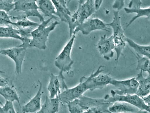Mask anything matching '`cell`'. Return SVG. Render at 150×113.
Here are the masks:
<instances>
[{"label": "cell", "mask_w": 150, "mask_h": 113, "mask_svg": "<svg viewBox=\"0 0 150 113\" xmlns=\"http://www.w3.org/2000/svg\"><path fill=\"white\" fill-rule=\"evenodd\" d=\"M52 19V18H50L45 20L32 31L29 47H35L43 50L46 48V43L49 34L59 24L58 21H55L47 26Z\"/></svg>", "instance_id": "obj_1"}, {"label": "cell", "mask_w": 150, "mask_h": 113, "mask_svg": "<svg viewBox=\"0 0 150 113\" xmlns=\"http://www.w3.org/2000/svg\"><path fill=\"white\" fill-rule=\"evenodd\" d=\"M94 0H79L76 10L72 14L68 24L69 36L71 37L75 29L88 19L96 11L94 6Z\"/></svg>", "instance_id": "obj_2"}, {"label": "cell", "mask_w": 150, "mask_h": 113, "mask_svg": "<svg viewBox=\"0 0 150 113\" xmlns=\"http://www.w3.org/2000/svg\"><path fill=\"white\" fill-rule=\"evenodd\" d=\"M119 11H113V17L111 22L106 23V25L112 28V35L114 45V50L116 53L115 61L117 65L120 56L122 55V52L126 46L127 37L121 25Z\"/></svg>", "instance_id": "obj_3"}, {"label": "cell", "mask_w": 150, "mask_h": 113, "mask_svg": "<svg viewBox=\"0 0 150 113\" xmlns=\"http://www.w3.org/2000/svg\"><path fill=\"white\" fill-rule=\"evenodd\" d=\"M104 66H100L96 71H93L88 77L83 76V79L88 90L93 91L97 89H102L110 84L113 79L110 73L103 74Z\"/></svg>", "instance_id": "obj_4"}, {"label": "cell", "mask_w": 150, "mask_h": 113, "mask_svg": "<svg viewBox=\"0 0 150 113\" xmlns=\"http://www.w3.org/2000/svg\"><path fill=\"white\" fill-rule=\"evenodd\" d=\"M76 36V34L72 35L62 51L55 58L54 63L55 66L63 72L69 71L74 63L71 54Z\"/></svg>", "instance_id": "obj_5"}, {"label": "cell", "mask_w": 150, "mask_h": 113, "mask_svg": "<svg viewBox=\"0 0 150 113\" xmlns=\"http://www.w3.org/2000/svg\"><path fill=\"white\" fill-rule=\"evenodd\" d=\"M38 9L36 1L14 0L13 11L22 12L28 18L30 16L37 17L42 22L45 20L43 16L39 12Z\"/></svg>", "instance_id": "obj_6"}, {"label": "cell", "mask_w": 150, "mask_h": 113, "mask_svg": "<svg viewBox=\"0 0 150 113\" xmlns=\"http://www.w3.org/2000/svg\"><path fill=\"white\" fill-rule=\"evenodd\" d=\"M27 49L18 45L11 48L1 49V54L7 56L14 62L15 64V73L18 76L21 72Z\"/></svg>", "instance_id": "obj_7"}, {"label": "cell", "mask_w": 150, "mask_h": 113, "mask_svg": "<svg viewBox=\"0 0 150 113\" xmlns=\"http://www.w3.org/2000/svg\"><path fill=\"white\" fill-rule=\"evenodd\" d=\"M110 84L116 88L113 90L114 92L121 95L136 94L138 85L135 77L122 80L113 78Z\"/></svg>", "instance_id": "obj_8"}, {"label": "cell", "mask_w": 150, "mask_h": 113, "mask_svg": "<svg viewBox=\"0 0 150 113\" xmlns=\"http://www.w3.org/2000/svg\"><path fill=\"white\" fill-rule=\"evenodd\" d=\"M88 90L86 84L81 78L79 83L76 86L68 88L61 92L57 96L59 102L67 104L69 102L78 98Z\"/></svg>", "instance_id": "obj_9"}, {"label": "cell", "mask_w": 150, "mask_h": 113, "mask_svg": "<svg viewBox=\"0 0 150 113\" xmlns=\"http://www.w3.org/2000/svg\"><path fill=\"white\" fill-rule=\"evenodd\" d=\"M110 29L101 19L98 18H88L77 27L73 34H76L79 31L84 35H88L94 31L101 30L110 32Z\"/></svg>", "instance_id": "obj_10"}, {"label": "cell", "mask_w": 150, "mask_h": 113, "mask_svg": "<svg viewBox=\"0 0 150 113\" xmlns=\"http://www.w3.org/2000/svg\"><path fill=\"white\" fill-rule=\"evenodd\" d=\"M110 97L112 103L116 101H122L129 104L138 109L150 113V106L146 105L142 98L136 94L121 95L116 94L113 90L110 91Z\"/></svg>", "instance_id": "obj_11"}, {"label": "cell", "mask_w": 150, "mask_h": 113, "mask_svg": "<svg viewBox=\"0 0 150 113\" xmlns=\"http://www.w3.org/2000/svg\"><path fill=\"white\" fill-rule=\"evenodd\" d=\"M63 72L60 71L57 75L52 73L50 75L47 86L50 98H54L57 97L61 92L68 88L65 82Z\"/></svg>", "instance_id": "obj_12"}, {"label": "cell", "mask_w": 150, "mask_h": 113, "mask_svg": "<svg viewBox=\"0 0 150 113\" xmlns=\"http://www.w3.org/2000/svg\"><path fill=\"white\" fill-rule=\"evenodd\" d=\"M142 3L140 0H131L129 2L128 7L124 8L125 11L126 13L136 14L127 23L126 29L138 18L144 17L147 19H150V6L142 8Z\"/></svg>", "instance_id": "obj_13"}, {"label": "cell", "mask_w": 150, "mask_h": 113, "mask_svg": "<svg viewBox=\"0 0 150 113\" xmlns=\"http://www.w3.org/2000/svg\"><path fill=\"white\" fill-rule=\"evenodd\" d=\"M96 47L100 54L105 59L109 60L113 57L115 47L112 35L109 37L106 34L101 36Z\"/></svg>", "instance_id": "obj_14"}, {"label": "cell", "mask_w": 150, "mask_h": 113, "mask_svg": "<svg viewBox=\"0 0 150 113\" xmlns=\"http://www.w3.org/2000/svg\"><path fill=\"white\" fill-rule=\"evenodd\" d=\"M38 91L35 95L28 102L23 105L22 108L24 113H36L41 108L42 95V84L41 82Z\"/></svg>", "instance_id": "obj_15"}, {"label": "cell", "mask_w": 150, "mask_h": 113, "mask_svg": "<svg viewBox=\"0 0 150 113\" xmlns=\"http://www.w3.org/2000/svg\"><path fill=\"white\" fill-rule=\"evenodd\" d=\"M56 9L55 15L58 16L62 22L68 23L72 13L67 7V1L51 0Z\"/></svg>", "instance_id": "obj_16"}, {"label": "cell", "mask_w": 150, "mask_h": 113, "mask_svg": "<svg viewBox=\"0 0 150 113\" xmlns=\"http://www.w3.org/2000/svg\"><path fill=\"white\" fill-rule=\"evenodd\" d=\"M143 73L140 71L135 77L138 84L136 94L141 97L150 94V74L145 77Z\"/></svg>", "instance_id": "obj_17"}, {"label": "cell", "mask_w": 150, "mask_h": 113, "mask_svg": "<svg viewBox=\"0 0 150 113\" xmlns=\"http://www.w3.org/2000/svg\"><path fill=\"white\" fill-rule=\"evenodd\" d=\"M108 109L110 113H134L140 110L135 107L122 101L114 102L108 107Z\"/></svg>", "instance_id": "obj_18"}, {"label": "cell", "mask_w": 150, "mask_h": 113, "mask_svg": "<svg viewBox=\"0 0 150 113\" xmlns=\"http://www.w3.org/2000/svg\"><path fill=\"white\" fill-rule=\"evenodd\" d=\"M60 102L58 97L50 98L46 96L40 109L35 113H57Z\"/></svg>", "instance_id": "obj_19"}, {"label": "cell", "mask_w": 150, "mask_h": 113, "mask_svg": "<svg viewBox=\"0 0 150 113\" xmlns=\"http://www.w3.org/2000/svg\"><path fill=\"white\" fill-rule=\"evenodd\" d=\"M39 9L41 11L44 16L49 17L55 20L58 18L55 16L56 9L52 1L49 0H37Z\"/></svg>", "instance_id": "obj_20"}, {"label": "cell", "mask_w": 150, "mask_h": 113, "mask_svg": "<svg viewBox=\"0 0 150 113\" xmlns=\"http://www.w3.org/2000/svg\"><path fill=\"white\" fill-rule=\"evenodd\" d=\"M10 16L11 19L16 20V22H13V25L16 26L17 29L31 27L36 28L39 24L38 23L28 19V18L23 13L18 16Z\"/></svg>", "instance_id": "obj_21"}, {"label": "cell", "mask_w": 150, "mask_h": 113, "mask_svg": "<svg viewBox=\"0 0 150 113\" xmlns=\"http://www.w3.org/2000/svg\"><path fill=\"white\" fill-rule=\"evenodd\" d=\"M0 95L3 97L6 101L13 102L17 101L19 104L18 95L14 88L11 85L0 87Z\"/></svg>", "instance_id": "obj_22"}, {"label": "cell", "mask_w": 150, "mask_h": 113, "mask_svg": "<svg viewBox=\"0 0 150 113\" xmlns=\"http://www.w3.org/2000/svg\"><path fill=\"white\" fill-rule=\"evenodd\" d=\"M126 42L136 52V53L150 58L149 44L146 45H140L135 42L132 39L127 37Z\"/></svg>", "instance_id": "obj_23"}, {"label": "cell", "mask_w": 150, "mask_h": 113, "mask_svg": "<svg viewBox=\"0 0 150 113\" xmlns=\"http://www.w3.org/2000/svg\"><path fill=\"white\" fill-rule=\"evenodd\" d=\"M0 38H12L20 40L23 42V39L18 34V29L11 26H0Z\"/></svg>", "instance_id": "obj_24"}, {"label": "cell", "mask_w": 150, "mask_h": 113, "mask_svg": "<svg viewBox=\"0 0 150 113\" xmlns=\"http://www.w3.org/2000/svg\"><path fill=\"white\" fill-rule=\"evenodd\" d=\"M135 56L137 61L136 69L142 71L143 72H146L149 74L150 58L140 55L137 53Z\"/></svg>", "instance_id": "obj_25"}, {"label": "cell", "mask_w": 150, "mask_h": 113, "mask_svg": "<svg viewBox=\"0 0 150 113\" xmlns=\"http://www.w3.org/2000/svg\"><path fill=\"white\" fill-rule=\"evenodd\" d=\"M14 0H0V10L8 13L14 7Z\"/></svg>", "instance_id": "obj_26"}, {"label": "cell", "mask_w": 150, "mask_h": 113, "mask_svg": "<svg viewBox=\"0 0 150 113\" xmlns=\"http://www.w3.org/2000/svg\"><path fill=\"white\" fill-rule=\"evenodd\" d=\"M0 104V113H16L13 102L6 101L4 105Z\"/></svg>", "instance_id": "obj_27"}, {"label": "cell", "mask_w": 150, "mask_h": 113, "mask_svg": "<svg viewBox=\"0 0 150 113\" xmlns=\"http://www.w3.org/2000/svg\"><path fill=\"white\" fill-rule=\"evenodd\" d=\"M108 107L105 106H96L90 107L83 110L82 113H109Z\"/></svg>", "instance_id": "obj_28"}, {"label": "cell", "mask_w": 150, "mask_h": 113, "mask_svg": "<svg viewBox=\"0 0 150 113\" xmlns=\"http://www.w3.org/2000/svg\"><path fill=\"white\" fill-rule=\"evenodd\" d=\"M13 22L11 21L10 16L7 13L0 10V25H13Z\"/></svg>", "instance_id": "obj_29"}, {"label": "cell", "mask_w": 150, "mask_h": 113, "mask_svg": "<svg viewBox=\"0 0 150 113\" xmlns=\"http://www.w3.org/2000/svg\"><path fill=\"white\" fill-rule=\"evenodd\" d=\"M67 105L70 113H82L83 110L78 104L76 99Z\"/></svg>", "instance_id": "obj_30"}, {"label": "cell", "mask_w": 150, "mask_h": 113, "mask_svg": "<svg viewBox=\"0 0 150 113\" xmlns=\"http://www.w3.org/2000/svg\"><path fill=\"white\" fill-rule=\"evenodd\" d=\"M124 1L123 0H116L112 6V7L115 10L118 11L121 10L124 6Z\"/></svg>", "instance_id": "obj_31"}, {"label": "cell", "mask_w": 150, "mask_h": 113, "mask_svg": "<svg viewBox=\"0 0 150 113\" xmlns=\"http://www.w3.org/2000/svg\"><path fill=\"white\" fill-rule=\"evenodd\" d=\"M11 86L9 78L0 76V87Z\"/></svg>", "instance_id": "obj_32"}, {"label": "cell", "mask_w": 150, "mask_h": 113, "mask_svg": "<svg viewBox=\"0 0 150 113\" xmlns=\"http://www.w3.org/2000/svg\"><path fill=\"white\" fill-rule=\"evenodd\" d=\"M103 2L102 0H95L94 1V4L96 11L98 10L100 7Z\"/></svg>", "instance_id": "obj_33"}, {"label": "cell", "mask_w": 150, "mask_h": 113, "mask_svg": "<svg viewBox=\"0 0 150 113\" xmlns=\"http://www.w3.org/2000/svg\"><path fill=\"white\" fill-rule=\"evenodd\" d=\"M144 103L147 105L150 106V94L142 97Z\"/></svg>", "instance_id": "obj_34"}, {"label": "cell", "mask_w": 150, "mask_h": 113, "mask_svg": "<svg viewBox=\"0 0 150 113\" xmlns=\"http://www.w3.org/2000/svg\"><path fill=\"white\" fill-rule=\"evenodd\" d=\"M134 113H149L147 111H144V110H139L137 112Z\"/></svg>", "instance_id": "obj_35"}, {"label": "cell", "mask_w": 150, "mask_h": 113, "mask_svg": "<svg viewBox=\"0 0 150 113\" xmlns=\"http://www.w3.org/2000/svg\"><path fill=\"white\" fill-rule=\"evenodd\" d=\"M2 72L1 70H0V73H1Z\"/></svg>", "instance_id": "obj_36"}, {"label": "cell", "mask_w": 150, "mask_h": 113, "mask_svg": "<svg viewBox=\"0 0 150 113\" xmlns=\"http://www.w3.org/2000/svg\"><path fill=\"white\" fill-rule=\"evenodd\" d=\"M0 54H1V49H0Z\"/></svg>", "instance_id": "obj_37"}]
</instances>
